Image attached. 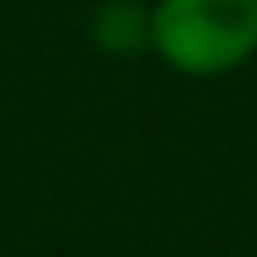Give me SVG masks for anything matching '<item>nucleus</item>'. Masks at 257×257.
I'll return each instance as SVG.
<instances>
[{"instance_id": "1", "label": "nucleus", "mask_w": 257, "mask_h": 257, "mask_svg": "<svg viewBox=\"0 0 257 257\" xmlns=\"http://www.w3.org/2000/svg\"><path fill=\"white\" fill-rule=\"evenodd\" d=\"M148 53L191 81L243 72L257 57V0H153Z\"/></svg>"}, {"instance_id": "2", "label": "nucleus", "mask_w": 257, "mask_h": 257, "mask_svg": "<svg viewBox=\"0 0 257 257\" xmlns=\"http://www.w3.org/2000/svg\"><path fill=\"white\" fill-rule=\"evenodd\" d=\"M86 34L105 57H138L153 48V5H143V0H100L86 19Z\"/></svg>"}]
</instances>
